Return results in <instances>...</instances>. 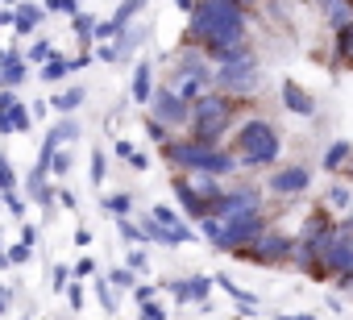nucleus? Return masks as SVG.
<instances>
[{"label": "nucleus", "mask_w": 353, "mask_h": 320, "mask_svg": "<svg viewBox=\"0 0 353 320\" xmlns=\"http://www.w3.org/2000/svg\"><path fill=\"white\" fill-rule=\"evenodd\" d=\"M216 287H225V291H229V295H233V299H237L241 308H258V299H254L250 291H241V287H237V283H233L229 274H216Z\"/></svg>", "instance_id": "nucleus-22"}, {"label": "nucleus", "mask_w": 353, "mask_h": 320, "mask_svg": "<svg viewBox=\"0 0 353 320\" xmlns=\"http://www.w3.org/2000/svg\"><path fill=\"white\" fill-rule=\"evenodd\" d=\"M150 117H158L166 125H188L192 121V108H188V100L174 92V88H158L150 96Z\"/></svg>", "instance_id": "nucleus-9"}, {"label": "nucleus", "mask_w": 353, "mask_h": 320, "mask_svg": "<svg viewBox=\"0 0 353 320\" xmlns=\"http://www.w3.org/2000/svg\"><path fill=\"white\" fill-rule=\"evenodd\" d=\"M129 266L141 270V266H145V254H141V250H129Z\"/></svg>", "instance_id": "nucleus-49"}, {"label": "nucleus", "mask_w": 353, "mask_h": 320, "mask_svg": "<svg viewBox=\"0 0 353 320\" xmlns=\"http://www.w3.org/2000/svg\"><path fill=\"white\" fill-rule=\"evenodd\" d=\"M133 295H137V299L145 303V299H154V287H141V283H137V287H133Z\"/></svg>", "instance_id": "nucleus-50"}, {"label": "nucleus", "mask_w": 353, "mask_h": 320, "mask_svg": "<svg viewBox=\"0 0 353 320\" xmlns=\"http://www.w3.org/2000/svg\"><path fill=\"white\" fill-rule=\"evenodd\" d=\"M108 283H112V287H137V279H133V266H117V270L108 274Z\"/></svg>", "instance_id": "nucleus-31"}, {"label": "nucleus", "mask_w": 353, "mask_h": 320, "mask_svg": "<svg viewBox=\"0 0 353 320\" xmlns=\"http://www.w3.org/2000/svg\"><path fill=\"white\" fill-rule=\"evenodd\" d=\"M104 208H108L112 217H125V212L133 208V196H125V192H121V196H108V200H104Z\"/></svg>", "instance_id": "nucleus-28"}, {"label": "nucleus", "mask_w": 353, "mask_h": 320, "mask_svg": "<svg viewBox=\"0 0 353 320\" xmlns=\"http://www.w3.org/2000/svg\"><path fill=\"white\" fill-rule=\"evenodd\" d=\"M117 229H121V237H125V241H141V237H145V229H137V225H133V221H125V217L117 221Z\"/></svg>", "instance_id": "nucleus-35"}, {"label": "nucleus", "mask_w": 353, "mask_h": 320, "mask_svg": "<svg viewBox=\"0 0 353 320\" xmlns=\"http://www.w3.org/2000/svg\"><path fill=\"white\" fill-rule=\"evenodd\" d=\"M67 71H71V59H63V54H54L50 63H42V79H46V83H54V79H63Z\"/></svg>", "instance_id": "nucleus-23"}, {"label": "nucleus", "mask_w": 353, "mask_h": 320, "mask_svg": "<svg viewBox=\"0 0 353 320\" xmlns=\"http://www.w3.org/2000/svg\"><path fill=\"white\" fill-rule=\"evenodd\" d=\"M204 88H208V79H200V75H179V83H174V92H179L183 100H200L204 96Z\"/></svg>", "instance_id": "nucleus-21"}, {"label": "nucleus", "mask_w": 353, "mask_h": 320, "mask_svg": "<svg viewBox=\"0 0 353 320\" xmlns=\"http://www.w3.org/2000/svg\"><path fill=\"white\" fill-rule=\"evenodd\" d=\"M13 63H21V54H17V50H0V71L13 67Z\"/></svg>", "instance_id": "nucleus-45"}, {"label": "nucleus", "mask_w": 353, "mask_h": 320, "mask_svg": "<svg viewBox=\"0 0 353 320\" xmlns=\"http://www.w3.org/2000/svg\"><path fill=\"white\" fill-rule=\"evenodd\" d=\"M96 295H100L104 312H117V299H112V283H108V279H100V283H96Z\"/></svg>", "instance_id": "nucleus-33"}, {"label": "nucleus", "mask_w": 353, "mask_h": 320, "mask_svg": "<svg viewBox=\"0 0 353 320\" xmlns=\"http://www.w3.org/2000/svg\"><path fill=\"white\" fill-rule=\"evenodd\" d=\"M67 167H71V154H59V150H54V163H50V171H54V175H63Z\"/></svg>", "instance_id": "nucleus-43"}, {"label": "nucleus", "mask_w": 353, "mask_h": 320, "mask_svg": "<svg viewBox=\"0 0 353 320\" xmlns=\"http://www.w3.org/2000/svg\"><path fill=\"white\" fill-rule=\"evenodd\" d=\"M345 225H349V229H353V212H349V221H345Z\"/></svg>", "instance_id": "nucleus-55"}, {"label": "nucleus", "mask_w": 353, "mask_h": 320, "mask_svg": "<svg viewBox=\"0 0 353 320\" xmlns=\"http://www.w3.org/2000/svg\"><path fill=\"white\" fill-rule=\"evenodd\" d=\"M92 59H96V54H92V50H83V54H79V59H71V71H79V67H88V63H92Z\"/></svg>", "instance_id": "nucleus-48"}, {"label": "nucleus", "mask_w": 353, "mask_h": 320, "mask_svg": "<svg viewBox=\"0 0 353 320\" xmlns=\"http://www.w3.org/2000/svg\"><path fill=\"white\" fill-rule=\"evenodd\" d=\"M67 299H71V308L79 312V308H83V287H79V283H67Z\"/></svg>", "instance_id": "nucleus-42"}, {"label": "nucleus", "mask_w": 353, "mask_h": 320, "mask_svg": "<svg viewBox=\"0 0 353 320\" xmlns=\"http://www.w3.org/2000/svg\"><path fill=\"white\" fill-rule=\"evenodd\" d=\"M162 154L170 158L174 167H183V171H192V175H229V171L237 167L233 154H225L221 146L200 141V137H192V141H166Z\"/></svg>", "instance_id": "nucleus-2"}, {"label": "nucleus", "mask_w": 353, "mask_h": 320, "mask_svg": "<svg viewBox=\"0 0 353 320\" xmlns=\"http://www.w3.org/2000/svg\"><path fill=\"white\" fill-rule=\"evenodd\" d=\"M71 30H75V34H79V38L92 46V38H96V17H88V13H75V17H71Z\"/></svg>", "instance_id": "nucleus-24"}, {"label": "nucleus", "mask_w": 353, "mask_h": 320, "mask_svg": "<svg viewBox=\"0 0 353 320\" xmlns=\"http://www.w3.org/2000/svg\"><path fill=\"white\" fill-rule=\"evenodd\" d=\"M170 188H174V200H179V204H183V212H188L192 221H204V217H212V208H208V200H204V196L196 192V183H192V179H174Z\"/></svg>", "instance_id": "nucleus-14"}, {"label": "nucleus", "mask_w": 353, "mask_h": 320, "mask_svg": "<svg viewBox=\"0 0 353 320\" xmlns=\"http://www.w3.org/2000/svg\"><path fill=\"white\" fill-rule=\"evenodd\" d=\"M254 208H262V196H258V188H233V192H225L216 204H212V217H237V212H254Z\"/></svg>", "instance_id": "nucleus-11"}, {"label": "nucleus", "mask_w": 353, "mask_h": 320, "mask_svg": "<svg viewBox=\"0 0 353 320\" xmlns=\"http://www.w3.org/2000/svg\"><path fill=\"white\" fill-rule=\"evenodd\" d=\"M174 5H179L183 13H192V9H196V0H174Z\"/></svg>", "instance_id": "nucleus-52"}, {"label": "nucleus", "mask_w": 353, "mask_h": 320, "mask_svg": "<svg viewBox=\"0 0 353 320\" xmlns=\"http://www.w3.org/2000/svg\"><path fill=\"white\" fill-rule=\"evenodd\" d=\"M30 117H34V108H26L17 96H13V88H5L0 92V133H26L30 129Z\"/></svg>", "instance_id": "nucleus-10"}, {"label": "nucleus", "mask_w": 353, "mask_h": 320, "mask_svg": "<svg viewBox=\"0 0 353 320\" xmlns=\"http://www.w3.org/2000/svg\"><path fill=\"white\" fill-rule=\"evenodd\" d=\"M0 26H13V13H5V9H0Z\"/></svg>", "instance_id": "nucleus-53"}, {"label": "nucleus", "mask_w": 353, "mask_h": 320, "mask_svg": "<svg viewBox=\"0 0 353 320\" xmlns=\"http://www.w3.org/2000/svg\"><path fill=\"white\" fill-rule=\"evenodd\" d=\"M83 100H88V92H83V88H67V92H59V96L50 100V108H54V112H75Z\"/></svg>", "instance_id": "nucleus-20"}, {"label": "nucleus", "mask_w": 353, "mask_h": 320, "mask_svg": "<svg viewBox=\"0 0 353 320\" xmlns=\"http://www.w3.org/2000/svg\"><path fill=\"white\" fill-rule=\"evenodd\" d=\"M104 171H108L104 154H92V183H104Z\"/></svg>", "instance_id": "nucleus-40"}, {"label": "nucleus", "mask_w": 353, "mask_h": 320, "mask_svg": "<svg viewBox=\"0 0 353 320\" xmlns=\"http://www.w3.org/2000/svg\"><path fill=\"white\" fill-rule=\"evenodd\" d=\"M150 79H154V67H150V63H137V67H133V100H137V104H150V96H154Z\"/></svg>", "instance_id": "nucleus-18"}, {"label": "nucleus", "mask_w": 353, "mask_h": 320, "mask_svg": "<svg viewBox=\"0 0 353 320\" xmlns=\"http://www.w3.org/2000/svg\"><path fill=\"white\" fill-rule=\"evenodd\" d=\"M188 17H192L188 21L192 42H200L208 54L245 42V5L241 0H196V9Z\"/></svg>", "instance_id": "nucleus-1"}, {"label": "nucleus", "mask_w": 353, "mask_h": 320, "mask_svg": "<svg viewBox=\"0 0 353 320\" xmlns=\"http://www.w3.org/2000/svg\"><path fill=\"white\" fill-rule=\"evenodd\" d=\"M5 5H17V0H5Z\"/></svg>", "instance_id": "nucleus-57"}, {"label": "nucleus", "mask_w": 353, "mask_h": 320, "mask_svg": "<svg viewBox=\"0 0 353 320\" xmlns=\"http://www.w3.org/2000/svg\"><path fill=\"white\" fill-rule=\"evenodd\" d=\"M145 133H150L154 141H166V121H158V117H150V121H145Z\"/></svg>", "instance_id": "nucleus-38"}, {"label": "nucleus", "mask_w": 353, "mask_h": 320, "mask_svg": "<svg viewBox=\"0 0 353 320\" xmlns=\"http://www.w3.org/2000/svg\"><path fill=\"white\" fill-rule=\"evenodd\" d=\"M141 320H166V308L154 303V299H145V303H141Z\"/></svg>", "instance_id": "nucleus-37"}, {"label": "nucleus", "mask_w": 353, "mask_h": 320, "mask_svg": "<svg viewBox=\"0 0 353 320\" xmlns=\"http://www.w3.org/2000/svg\"><path fill=\"white\" fill-rule=\"evenodd\" d=\"M71 274H75V270H67V266H54V270H50V283H54V291H67Z\"/></svg>", "instance_id": "nucleus-36"}, {"label": "nucleus", "mask_w": 353, "mask_h": 320, "mask_svg": "<svg viewBox=\"0 0 353 320\" xmlns=\"http://www.w3.org/2000/svg\"><path fill=\"white\" fill-rule=\"evenodd\" d=\"M229 121H233V104L221 96V92H204L196 104H192V137H200V141H221V133L229 129Z\"/></svg>", "instance_id": "nucleus-4"}, {"label": "nucleus", "mask_w": 353, "mask_h": 320, "mask_svg": "<svg viewBox=\"0 0 353 320\" xmlns=\"http://www.w3.org/2000/svg\"><path fill=\"white\" fill-rule=\"evenodd\" d=\"M17 83H26V59L0 71V88H17Z\"/></svg>", "instance_id": "nucleus-26"}, {"label": "nucleus", "mask_w": 353, "mask_h": 320, "mask_svg": "<svg viewBox=\"0 0 353 320\" xmlns=\"http://www.w3.org/2000/svg\"><path fill=\"white\" fill-rule=\"evenodd\" d=\"M96 59H104V63H117L121 54H117V46H100V50H96Z\"/></svg>", "instance_id": "nucleus-47"}, {"label": "nucleus", "mask_w": 353, "mask_h": 320, "mask_svg": "<svg viewBox=\"0 0 353 320\" xmlns=\"http://www.w3.org/2000/svg\"><path fill=\"white\" fill-rule=\"evenodd\" d=\"M92 241V229H75V246H88Z\"/></svg>", "instance_id": "nucleus-51"}, {"label": "nucleus", "mask_w": 353, "mask_h": 320, "mask_svg": "<svg viewBox=\"0 0 353 320\" xmlns=\"http://www.w3.org/2000/svg\"><path fill=\"white\" fill-rule=\"evenodd\" d=\"M145 237L150 241H162V246H188L192 237H196V229L179 217V212H174V208H166V204H158L150 217H145Z\"/></svg>", "instance_id": "nucleus-6"}, {"label": "nucleus", "mask_w": 353, "mask_h": 320, "mask_svg": "<svg viewBox=\"0 0 353 320\" xmlns=\"http://www.w3.org/2000/svg\"><path fill=\"white\" fill-rule=\"evenodd\" d=\"M117 154L125 158V163H133V154H137V150H133V141H117Z\"/></svg>", "instance_id": "nucleus-46"}, {"label": "nucleus", "mask_w": 353, "mask_h": 320, "mask_svg": "<svg viewBox=\"0 0 353 320\" xmlns=\"http://www.w3.org/2000/svg\"><path fill=\"white\" fill-rule=\"evenodd\" d=\"M237 154L245 167H270L279 158V133L270 121L262 117H250L241 129H237Z\"/></svg>", "instance_id": "nucleus-3"}, {"label": "nucleus", "mask_w": 353, "mask_h": 320, "mask_svg": "<svg viewBox=\"0 0 353 320\" xmlns=\"http://www.w3.org/2000/svg\"><path fill=\"white\" fill-rule=\"evenodd\" d=\"M283 104H287V112H295V117H312V112H316V100H312L299 83H291V79L283 83Z\"/></svg>", "instance_id": "nucleus-17"}, {"label": "nucleus", "mask_w": 353, "mask_h": 320, "mask_svg": "<svg viewBox=\"0 0 353 320\" xmlns=\"http://www.w3.org/2000/svg\"><path fill=\"white\" fill-rule=\"evenodd\" d=\"M9 262H13V266H21V262H30V241H17V246L9 250Z\"/></svg>", "instance_id": "nucleus-39"}, {"label": "nucleus", "mask_w": 353, "mask_h": 320, "mask_svg": "<svg viewBox=\"0 0 353 320\" xmlns=\"http://www.w3.org/2000/svg\"><path fill=\"white\" fill-rule=\"evenodd\" d=\"M287 254H295V241L283 237V233H262V237L245 250V258H258V262H283Z\"/></svg>", "instance_id": "nucleus-12"}, {"label": "nucleus", "mask_w": 353, "mask_h": 320, "mask_svg": "<svg viewBox=\"0 0 353 320\" xmlns=\"http://www.w3.org/2000/svg\"><path fill=\"white\" fill-rule=\"evenodd\" d=\"M46 9H50V13H67V17H75V13H79V0H46Z\"/></svg>", "instance_id": "nucleus-34"}, {"label": "nucleus", "mask_w": 353, "mask_h": 320, "mask_svg": "<svg viewBox=\"0 0 353 320\" xmlns=\"http://www.w3.org/2000/svg\"><path fill=\"white\" fill-rule=\"evenodd\" d=\"M0 200H5V204H9V212H13V217H21V208H26V200H21L17 192H0Z\"/></svg>", "instance_id": "nucleus-41"}, {"label": "nucleus", "mask_w": 353, "mask_h": 320, "mask_svg": "<svg viewBox=\"0 0 353 320\" xmlns=\"http://www.w3.org/2000/svg\"><path fill=\"white\" fill-rule=\"evenodd\" d=\"M320 262H324L328 274H341L345 283L353 279V229H349V225H345V229H332V233L324 237Z\"/></svg>", "instance_id": "nucleus-8"}, {"label": "nucleus", "mask_w": 353, "mask_h": 320, "mask_svg": "<svg viewBox=\"0 0 353 320\" xmlns=\"http://www.w3.org/2000/svg\"><path fill=\"white\" fill-rule=\"evenodd\" d=\"M307 183H312L307 167H283V171L270 175V192L274 196H299V192H307Z\"/></svg>", "instance_id": "nucleus-13"}, {"label": "nucleus", "mask_w": 353, "mask_h": 320, "mask_svg": "<svg viewBox=\"0 0 353 320\" xmlns=\"http://www.w3.org/2000/svg\"><path fill=\"white\" fill-rule=\"evenodd\" d=\"M266 233V217H262V208H254V212H237V217H225L221 221V237L212 241V246H221V250H250L258 237Z\"/></svg>", "instance_id": "nucleus-5"}, {"label": "nucleus", "mask_w": 353, "mask_h": 320, "mask_svg": "<svg viewBox=\"0 0 353 320\" xmlns=\"http://www.w3.org/2000/svg\"><path fill=\"white\" fill-rule=\"evenodd\" d=\"M46 175H50V171H42V167H34V175H30V196H34L42 208H50V204H54V192H50Z\"/></svg>", "instance_id": "nucleus-19"}, {"label": "nucleus", "mask_w": 353, "mask_h": 320, "mask_svg": "<svg viewBox=\"0 0 353 320\" xmlns=\"http://www.w3.org/2000/svg\"><path fill=\"white\" fill-rule=\"evenodd\" d=\"M92 270H96V262H92V258H79V262H75V279H88Z\"/></svg>", "instance_id": "nucleus-44"}, {"label": "nucleus", "mask_w": 353, "mask_h": 320, "mask_svg": "<svg viewBox=\"0 0 353 320\" xmlns=\"http://www.w3.org/2000/svg\"><path fill=\"white\" fill-rule=\"evenodd\" d=\"M0 312H5V295H0Z\"/></svg>", "instance_id": "nucleus-56"}, {"label": "nucleus", "mask_w": 353, "mask_h": 320, "mask_svg": "<svg viewBox=\"0 0 353 320\" xmlns=\"http://www.w3.org/2000/svg\"><path fill=\"white\" fill-rule=\"evenodd\" d=\"M0 192H17V175H13V167L5 163V150H0Z\"/></svg>", "instance_id": "nucleus-29"}, {"label": "nucleus", "mask_w": 353, "mask_h": 320, "mask_svg": "<svg viewBox=\"0 0 353 320\" xmlns=\"http://www.w3.org/2000/svg\"><path fill=\"white\" fill-rule=\"evenodd\" d=\"M42 17H46V5H30V0H21V5L13 9V30L26 38V34H34L42 26Z\"/></svg>", "instance_id": "nucleus-16"}, {"label": "nucleus", "mask_w": 353, "mask_h": 320, "mask_svg": "<svg viewBox=\"0 0 353 320\" xmlns=\"http://www.w3.org/2000/svg\"><path fill=\"white\" fill-rule=\"evenodd\" d=\"M26 59H30V63H50V59H54V46H50V42H34Z\"/></svg>", "instance_id": "nucleus-30"}, {"label": "nucleus", "mask_w": 353, "mask_h": 320, "mask_svg": "<svg viewBox=\"0 0 353 320\" xmlns=\"http://www.w3.org/2000/svg\"><path fill=\"white\" fill-rule=\"evenodd\" d=\"M353 204V196H349V188H341V183H332L328 188V208H349Z\"/></svg>", "instance_id": "nucleus-27"}, {"label": "nucleus", "mask_w": 353, "mask_h": 320, "mask_svg": "<svg viewBox=\"0 0 353 320\" xmlns=\"http://www.w3.org/2000/svg\"><path fill=\"white\" fill-rule=\"evenodd\" d=\"M349 154H353V150H349V141H332V146H328V154H324V167H328V171H336Z\"/></svg>", "instance_id": "nucleus-25"}, {"label": "nucleus", "mask_w": 353, "mask_h": 320, "mask_svg": "<svg viewBox=\"0 0 353 320\" xmlns=\"http://www.w3.org/2000/svg\"><path fill=\"white\" fill-rule=\"evenodd\" d=\"M258 79H262V67H258L254 54H241V59H233V63H216V83H221L225 92H233V96L258 92Z\"/></svg>", "instance_id": "nucleus-7"}, {"label": "nucleus", "mask_w": 353, "mask_h": 320, "mask_svg": "<svg viewBox=\"0 0 353 320\" xmlns=\"http://www.w3.org/2000/svg\"><path fill=\"white\" fill-rule=\"evenodd\" d=\"M170 291H174V299H179V303H204L208 291H212V279H204V274L179 279V283H170Z\"/></svg>", "instance_id": "nucleus-15"}, {"label": "nucleus", "mask_w": 353, "mask_h": 320, "mask_svg": "<svg viewBox=\"0 0 353 320\" xmlns=\"http://www.w3.org/2000/svg\"><path fill=\"white\" fill-rule=\"evenodd\" d=\"M336 54H353V21L336 30Z\"/></svg>", "instance_id": "nucleus-32"}, {"label": "nucleus", "mask_w": 353, "mask_h": 320, "mask_svg": "<svg viewBox=\"0 0 353 320\" xmlns=\"http://www.w3.org/2000/svg\"><path fill=\"white\" fill-rule=\"evenodd\" d=\"M283 320H316V316H283Z\"/></svg>", "instance_id": "nucleus-54"}]
</instances>
